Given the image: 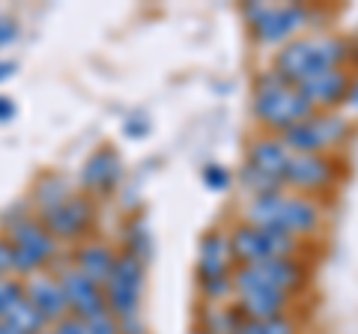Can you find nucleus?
Segmentation results:
<instances>
[{
  "mask_svg": "<svg viewBox=\"0 0 358 334\" xmlns=\"http://www.w3.org/2000/svg\"><path fill=\"white\" fill-rule=\"evenodd\" d=\"M346 60H350V42L341 36H331V33H313V36L287 42L284 51H278L275 72L284 81L301 87L322 72L343 69Z\"/></svg>",
  "mask_w": 358,
  "mask_h": 334,
  "instance_id": "nucleus-1",
  "label": "nucleus"
},
{
  "mask_svg": "<svg viewBox=\"0 0 358 334\" xmlns=\"http://www.w3.org/2000/svg\"><path fill=\"white\" fill-rule=\"evenodd\" d=\"M248 224L275 230L284 236H308L322 224V209L317 200L305 194H263L254 197L248 206Z\"/></svg>",
  "mask_w": 358,
  "mask_h": 334,
  "instance_id": "nucleus-2",
  "label": "nucleus"
},
{
  "mask_svg": "<svg viewBox=\"0 0 358 334\" xmlns=\"http://www.w3.org/2000/svg\"><path fill=\"white\" fill-rule=\"evenodd\" d=\"M254 114L263 126L275 129V131H289L299 122H305L308 117L317 114V108L308 102V96L299 90L296 84L284 81L275 69L263 72L257 78L254 87Z\"/></svg>",
  "mask_w": 358,
  "mask_h": 334,
  "instance_id": "nucleus-3",
  "label": "nucleus"
},
{
  "mask_svg": "<svg viewBox=\"0 0 358 334\" xmlns=\"http://www.w3.org/2000/svg\"><path fill=\"white\" fill-rule=\"evenodd\" d=\"M350 135V122L341 114H331V110H322V114H313L305 122H299L289 131H284L281 140L287 143L289 152H301V155H326L329 150L341 147Z\"/></svg>",
  "mask_w": 358,
  "mask_h": 334,
  "instance_id": "nucleus-4",
  "label": "nucleus"
},
{
  "mask_svg": "<svg viewBox=\"0 0 358 334\" xmlns=\"http://www.w3.org/2000/svg\"><path fill=\"white\" fill-rule=\"evenodd\" d=\"M245 18H248L254 36L260 42H266V45H281L289 36H296L301 27H308L310 13L299 3H287V6L251 3V6H245Z\"/></svg>",
  "mask_w": 358,
  "mask_h": 334,
  "instance_id": "nucleus-5",
  "label": "nucleus"
},
{
  "mask_svg": "<svg viewBox=\"0 0 358 334\" xmlns=\"http://www.w3.org/2000/svg\"><path fill=\"white\" fill-rule=\"evenodd\" d=\"M296 245L299 242L293 236H284V233H275V230H263V227H254V224H242L230 236L233 257H239L245 266L263 263V260L293 257Z\"/></svg>",
  "mask_w": 358,
  "mask_h": 334,
  "instance_id": "nucleus-6",
  "label": "nucleus"
},
{
  "mask_svg": "<svg viewBox=\"0 0 358 334\" xmlns=\"http://www.w3.org/2000/svg\"><path fill=\"white\" fill-rule=\"evenodd\" d=\"M266 286V289H278V293L293 296L296 289L305 284V269L301 263L293 257H281V260H263V263H251L233 275V286Z\"/></svg>",
  "mask_w": 358,
  "mask_h": 334,
  "instance_id": "nucleus-7",
  "label": "nucleus"
},
{
  "mask_svg": "<svg viewBox=\"0 0 358 334\" xmlns=\"http://www.w3.org/2000/svg\"><path fill=\"white\" fill-rule=\"evenodd\" d=\"M141 286H143V275H141V263L138 257H120L114 266V275L108 281V298L114 314L129 319L138 310V298H141Z\"/></svg>",
  "mask_w": 358,
  "mask_h": 334,
  "instance_id": "nucleus-8",
  "label": "nucleus"
},
{
  "mask_svg": "<svg viewBox=\"0 0 358 334\" xmlns=\"http://www.w3.org/2000/svg\"><path fill=\"white\" fill-rule=\"evenodd\" d=\"M334 180H338V170H334V164L326 155H301V152H293L284 176V182L299 188V191H322Z\"/></svg>",
  "mask_w": 358,
  "mask_h": 334,
  "instance_id": "nucleus-9",
  "label": "nucleus"
},
{
  "mask_svg": "<svg viewBox=\"0 0 358 334\" xmlns=\"http://www.w3.org/2000/svg\"><path fill=\"white\" fill-rule=\"evenodd\" d=\"M350 84H352V75L350 72H346V69H331V72H322L317 78H310V81L301 84L299 90L308 96V102L313 108L331 110V108H338V105H346Z\"/></svg>",
  "mask_w": 358,
  "mask_h": 334,
  "instance_id": "nucleus-10",
  "label": "nucleus"
},
{
  "mask_svg": "<svg viewBox=\"0 0 358 334\" xmlns=\"http://www.w3.org/2000/svg\"><path fill=\"white\" fill-rule=\"evenodd\" d=\"M54 242L48 233H42L36 224H18L13 230V254H15V269L30 272L48 257Z\"/></svg>",
  "mask_w": 358,
  "mask_h": 334,
  "instance_id": "nucleus-11",
  "label": "nucleus"
},
{
  "mask_svg": "<svg viewBox=\"0 0 358 334\" xmlns=\"http://www.w3.org/2000/svg\"><path fill=\"white\" fill-rule=\"evenodd\" d=\"M239 296V310L245 314V319H275L284 317V310L289 305L287 293H278V289H266V286H236Z\"/></svg>",
  "mask_w": 358,
  "mask_h": 334,
  "instance_id": "nucleus-12",
  "label": "nucleus"
},
{
  "mask_svg": "<svg viewBox=\"0 0 358 334\" xmlns=\"http://www.w3.org/2000/svg\"><path fill=\"white\" fill-rule=\"evenodd\" d=\"M293 159V152L287 150V143L281 138H263L257 140L251 152H248V167H254L257 173L268 176L272 182L284 185V176H287V164Z\"/></svg>",
  "mask_w": 358,
  "mask_h": 334,
  "instance_id": "nucleus-13",
  "label": "nucleus"
},
{
  "mask_svg": "<svg viewBox=\"0 0 358 334\" xmlns=\"http://www.w3.org/2000/svg\"><path fill=\"white\" fill-rule=\"evenodd\" d=\"M60 286L66 293V302H69L81 319H90V317H99L105 314V302H102V293L96 289V284L78 269V272H66L60 277Z\"/></svg>",
  "mask_w": 358,
  "mask_h": 334,
  "instance_id": "nucleus-14",
  "label": "nucleus"
},
{
  "mask_svg": "<svg viewBox=\"0 0 358 334\" xmlns=\"http://www.w3.org/2000/svg\"><path fill=\"white\" fill-rule=\"evenodd\" d=\"M230 257H233L230 239L218 236V233H209L203 245H200V277H203V284L224 281L230 272Z\"/></svg>",
  "mask_w": 358,
  "mask_h": 334,
  "instance_id": "nucleus-15",
  "label": "nucleus"
},
{
  "mask_svg": "<svg viewBox=\"0 0 358 334\" xmlns=\"http://www.w3.org/2000/svg\"><path fill=\"white\" fill-rule=\"evenodd\" d=\"M90 218V206L84 200H66V203H57L48 209V227L60 236H75L78 230H84Z\"/></svg>",
  "mask_w": 358,
  "mask_h": 334,
  "instance_id": "nucleus-16",
  "label": "nucleus"
},
{
  "mask_svg": "<svg viewBox=\"0 0 358 334\" xmlns=\"http://www.w3.org/2000/svg\"><path fill=\"white\" fill-rule=\"evenodd\" d=\"M27 298H30L33 307H36L45 319H57L66 310V305H69V302H66L63 286L48 281V277H36V281L30 284V296Z\"/></svg>",
  "mask_w": 358,
  "mask_h": 334,
  "instance_id": "nucleus-17",
  "label": "nucleus"
},
{
  "mask_svg": "<svg viewBox=\"0 0 358 334\" xmlns=\"http://www.w3.org/2000/svg\"><path fill=\"white\" fill-rule=\"evenodd\" d=\"M117 176H120V159L108 150L96 152L84 167V185L90 188H110L117 182Z\"/></svg>",
  "mask_w": 358,
  "mask_h": 334,
  "instance_id": "nucleus-18",
  "label": "nucleus"
},
{
  "mask_svg": "<svg viewBox=\"0 0 358 334\" xmlns=\"http://www.w3.org/2000/svg\"><path fill=\"white\" fill-rule=\"evenodd\" d=\"M78 266H81V272L90 277V281L99 284V281H110L117 260H114V254H110L108 248L93 245V248H84L81 254H78Z\"/></svg>",
  "mask_w": 358,
  "mask_h": 334,
  "instance_id": "nucleus-19",
  "label": "nucleus"
},
{
  "mask_svg": "<svg viewBox=\"0 0 358 334\" xmlns=\"http://www.w3.org/2000/svg\"><path fill=\"white\" fill-rule=\"evenodd\" d=\"M3 322H6V326H13L18 334H36L42 328L45 317L39 314L36 307H33L30 298H18V302L3 314Z\"/></svg>",
  "mask_w": 358,
  "mask_h": 334,
  "instance_id": "nucleus-20",
  "label": "nucleus"
},
{
  "mask_svg": "<svg viewBox=\"0 0 358 334\" xmlns=\"http://www.w3.org/2000/svg\"><path fill=\"white\" fill-rule=\"evenodd\" d=\"M236 334H299V331L293 319L275 317V319H245L236 328Z\"/></svg>",
  "mask_w": 358,
  "mask_h": 334,
  "instance_id": "nucleus-21",
  "label": "nucleus"
},
{
  "mask_svg": "<svg viewBox=\"0 0 358 334\" xmlns=\"http://www.w3.org/2000/svg\"><path fill=\"white\" fill-rule=\"evenodd\" d=\"M203 182L212 188V191H221V188L230 185V170L221 164H209V167H203Z\"/></svg>",
  "mask_w": 358,
  "mask_h": 334,
  "instance_id": "nucleus-22",
  "label": "nucleus"
},
{
  "mask_svg": "<svg viewBox=\"0 0 358 334\" xmlns=\"http://www.w3.org/2000/svg\"><path fill=\"white\" fill-rule=\"evenodd\" d=\"M84 334H120V328L108 314H99V317L84 319Z\"/></svg>",
  "mask_w": 358,
  "mask_h": 334,
  "instance_id": "nucleus-23",
  "label": "nucleus"
},
{
  "mask_svg": "<svg viewBox=\"0 0 358 334\" xmlns=\"http://www.w3.org/2000/svg\"><path fill=\"white\" fill-rule=\"evenodd\" d=\"M18 298H24V296H21L18 284H3V281H0V319H3V314L18 302Z\"/></svg>",
  "mask_w": 358,
  "mask_h": 334,
  "instance_id": "nucleus-24",
  "label": "nucleus"
},
{
  "mask_svg": "<svg viewBox=\"0 0 358 334\" xmlns=\"http://www.w3.org/2000/svg\"><path fill=\"white\" fill-rule=\"evenodd\" d=\"M15 266V254H13V245H6V242H0V275L9 272Z\"/></svg>",
  "mask_w": 358,
  "mask_h": 334,
  "instance_id": "nucleus-25",
  "label": "nucleus"
},
{
  "mask_svg": "<svg viewBox=\"0 0 358 334\" xmlns=\"http://www.w3.org/2000/svg\"><path fill=\"white\" fill-rule=\"evenodd\" d=\"M13 39H15V24L9 18H0V45H6Z\"/></svg>",
  "mask_w": 358,
  "mask_h": 334,
  "instance_id": "nucleus-26",
  "label": "nucleus"
},
{
  "mask_svg": "<svg viewBox=\"0 0 358 334\" xmlns=\"http://www.w3.org/2000/svg\"><path fill=\"white\" fill-rule=\"evenodd\" d=\"M15 117V105H13V99H6V96H0V122H6V119H13Z\"/></svg>",
  "mask_w": 358,
  "mask_h": 334,
  "instance_id": "nucleus-27",
  "label": "nucleus"
},
{
  "mask_svg": "<svg viewBox=\"0 0 358 334\" xmlns=\"http://www.w3.org/2000/svg\"><path fill=\"white\" fill-rule=\"evenodd\" d=\"M57 334H84V319H66Z\"/></svg>",
  "mask_w": 358,
  "mask_h": 334,
  "instance_id": "nucleus-28",
  "label": "nucleus"
},
{
  "mask_svg": "<svg viewBox=\"0 0 358 334\" xmlns=\"http://www.w3.org/2000/svg\"><path fill=\"white\" fill-rule=\"evenodd\" d=\"M147 122L143 119H129V126H126V135H131V138H141V135H147Z\"/></svg>",
  "mask_w": 358,
  "mask_h": 334,
  "instance_id": "nucleus-29",
  "label": "nucleus"
},
{
  "mask_svg": "<svg viewBox=\"0 0 358 334\" xmlns=\"http://www.w3.org/2000/svg\"><path fill=\"white\" fill-rule=\"evenodd\" d=\"M346 108H350V110H358V75H352L350 96H346Z\"/></svg>",
  "mask_w": 358,
  "mask_h": 334,
  "instance_id": "nucleus-30",
  "label": "nucleus"
},
{
  "mask_svg": "<svg viewBox=\"0 0 358 334\" xmlns=\"http://www.w3.org/2000/svg\"><path fill=\"white\" fill-rule=\"evenodd\" d=\"M13 72H15V63H6V60L0 63V81H6V78L13 75Z\"/></svg>",
  "mask_w": 358,
  "mask_h": 334,
  "instance_id": "nucleus-31",
  "label": "nucleus"
},
{
  "mask_svg": "<svg viewBox=\"0 0 358 334\" xmlns=\"http://www.w3.org/2000/svg\"><path fill=\"white\" fill-rule=\"evenodd\" d=\"M197 334H209V331H197Z\"/></svg>",
  "mask_w": 358,
  "mask_h": 334,
  "instance_id": "nucleus-32",
  "label": "nucleus"
}]
</instances>
